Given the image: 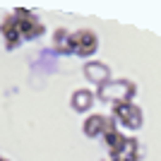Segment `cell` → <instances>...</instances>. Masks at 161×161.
Wrapping results in <instances>:
<instances>
[{"label":"cell","instance_id":"cell-1","mask_svg":"<svg viewBox=\"0 0 161 161\" xmlns=\"http://www.w3.org/2000/svg\"><path fill=\"white\" fill-rule=\"evenodd\" d=\"M99 51V36L92 29H77L70 31L67 36V53L80 55V58H89Z\"/></svg>","mask_w":161,"mask_h":161},{"label":"cell","instance_id":"cell-2","mask_svg":"<svg viewBox=\"0 0 161 161\" xmlns=\"http://www.w3.org/2000/svg\"><path fill=\"white\" fill-rule=\"evenodd\" d=\"M14 22H17V29L22 34V41H34V39H41L43 34H46V27H43V22L31 12V10H14L12 12Z\"/></svg>","mask_w":161,"mask_h":161},{"label":"cell","instance_id":"cell-3","mask_svg":"<svg viewBox=\"0 0 161 161\" xmlns=\"http://www.w3.org/2000/svg\"><path fill=\"white\" fill-rule=\"evenodd\" d=\"M115 120L130 130H137V128H142V108L135 106L132 101H115L113 103V123Z\"/></svg>","mask_w":161,"mask_h":161},{"label":"cell","instance_id":"cell-4","mask_svg":"<svg viewBox=\"0 0 161 161\" xmlns=\"http://www.w3.org/2000/svg\"><path fill=\"white\" fill-rule=\"evenodd\" d=\"M113 128H115L113 118L101 115V113H92V115H87V120H84V135H87V137H103L108 130H113Z\"/></svg>","mask_w":161,"mask_h":161},{"label":"cell","instance_id":"cell-5","mask_svg":"<svg viewBox=\"0 0 161 161\" xmlns=\"http://www.w3.org/2000/svg\"><path fill=\"white\" fill-rule=\"evenodd\" d=\"M0 36L5 39L7 51H14V48L22 43V34H19V29H17V22H14L12 14H7L5 19L0 22Z\"/></svg>","mask_w":161,"mask_h":161},{"label":"cell","instance_id":"cell-6","mask_svg":"<svg viewBox=\"0 0 161 161\" xmlns=\"http://www.w3.org/2000/svg\"><path fill=\"white\" fill-rule=\"evenodd\" d=\"M92 103H94V94H92V92H87V89H77V92H72V99H70L72 111L84 113V111L92 108Z\"/></svg>","mask_w":161,"mask_h":161},{"label":"cell","instance_id":"cell-7","mask_svg":"<svg viewBox=\"0 0 161 161\" xmlns=\"http://www.w3.org/2000/svg\"><path fill=\"white\" fill-rule=\"evenodd\" d=\"M103 142H106V149L111 152V156H115L118 152H120L123 147H125V142H128V137L120 132V130H108L106 135H103Z\"/></svg>","mask_w":161,"mask_h":161},{"label":"cell","instance_id":"cell-8","mask_svg":"<svg viewBox=\"0 0 161 161\" xmlns=\"http://www.w3.org/2000/svg\"><path fill=\"white\" fill-rule=\"evenodd\" d=\"M113 161H140V144H137V140L128 137L125 147L113 156Z\"/></svg>","mask_w":161,"mask_h":161},{"label":"cell","instance_id":"cell-9","mask_svg":"<svg viewBox=\"0 0 161 161\" xmlns=\"http://www.w3.org/2000/svg\"><path fill=\"white\" fill-rule=\"evenodd\" d=\"M67 36H70L67 29H58V31L53 34V48H55V51L67 53Z\"/></svg>","mask_w":161,"mask_h":161},{"label":"cell","instance_id":"cell-10","mask_svg":"<svg viewBox=\"0 0 161 161\" xmlns=\"http://www.w3.org/2000/svg\"><path fill=\"white\" fill-rule=\"evenodd\" d=\"M0 161H10V159H5V156H0Z\"/></svg>","mask_w":161,"mask_h":161}]
</instances>
